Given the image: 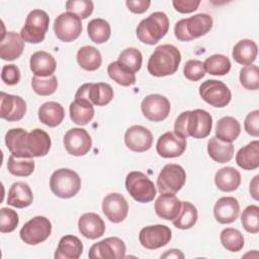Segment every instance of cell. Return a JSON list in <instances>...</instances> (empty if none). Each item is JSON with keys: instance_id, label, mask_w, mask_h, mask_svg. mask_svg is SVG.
Segmentation results:
<instances>
[{"instance_id": "cell-12", "label": "cell", "mask_w": 259, "mask_h": 259, "mask_svg": "<svg viewBox=\"0 0 259 259\" xmlns=\"http://www.w3.org/2000/svg\"><path fill=\"white\" fill-rule=\"evenodd\" d=\"M75 98H84L93 105L105 106L113 98V89L107 83H85L79 87Z\"/></svg>"}, {"instance_id": "cell-28", "label": "cell", "mask_w": 259, "mask_h": 259, "mask_svg": "<svg viewBox=\"0 0 259 259\" xmlns=\"http://www.w3.org/2000/svg\"><path fill=\"white\" fill-rule=\"evenodd\" d=\"M83 253L81 240L73 235H66L59 241L55 258L56 259H78Z\"/></svg>"}, {"instance_id": "cell-24", "label": "cell", "mask_w": 259, "mask_h": 259, "mask_svg": "<svg viewBox=\"0 0 259 259\" xmlns=\"http://www.w3.org/2000/svg\"><path fill=\"white\" fill-rule=\"evenodd\" d=\"M28 133L21 128H11L5 135V143L11 155L22 158H32L26 148V138Z\"/></svg>"}, {"instance_id": "cell-8", "label": "cell", "mask_w": 259, "mask_h": 259, "mask_svg": "<svg viewBox=\"0 0 259 259\" xmlns=\"http://www.w3.org/2000/svg\"><path fill=\"white\" fill-rule=\"evenodd\" d=\"M186 180L185 170L178 164H167L165 165L158 178L157 186L159 192L162 193H177L184 185Z\"/></svg>"}, {"instance_id": "cell-33", "label": "cell", "mask_w": 259, "mask_h": 259, "mask_svg": "<svg viewBox=\"0 0 259 259\" xmlns=\"http://www.w3.org/2000/svg\"><path fill=\"white\" fill-rule=\"evenodd\" d=\"M258 47L255 41L251 39L239 40L233 48V59L240 65L249 66L251 65L257 57Z\"/></svg>"}, {"instance_id": "cell-1", "label": "cell", "mask_w": 259, "mask_h": 259, "mask_svg": "<svg viewBox=\"0 0 259 259\" xmlns=\"http://www.w3.org/2000/svg\"><path fill=\"white\" fill-rule=\"evenodd\" d=\"M212 117L204 109H194L182 112L175 120L174 133L184 139H204L211 131Z\"/></svg>"}, {"instance_id": "cell-20", "label": "cell", "mask_w": 259, "mask_h": 259, "mask_svg": "<svg viewBox=\"0 0 259 259\" xmlns=\"http://www.w3.org/2000/svg\"><path fill=\"white\" fill-rule=\"evenodd\" d=\"M102 211L112 223L122 222L128 212V203L119 193H109L102 201Z\"/></svg>"}, {"instance_id": "cell-37", "label": "cell", "mask_w": 259, "mask_h": 259, "mask_svg": "<svg viewBox=\"0 0 259 259\" xmlns=\"http://www.w3.org/2000/svg\"><path fill=\"white\" fill-rule=\"evenodd\" d=\"M77 62L86 71L97 70L102 63L100 52L92 46H84L77 52Z\"/></svg>"}, {"instance_id": "cell-34", "label": "cell", "mask_w": 259, "mask_h": 259, "mask_svg": "<svg viewBox=\"0 0 259 259\" xmlns=\"http://www.w3.org/2000/svg\"><path fill=\"white\" fill-rule=\"evenodd\" d=\"M65 117V110L63 106L55 101H48L40 105L38 109L39 120L50 126L55 127L59 125Z\"/></svg>"}, {"instance_id": "cell-31", "label": "cell", "mask_w": 259, "mask_h": 259, "mask_svg": "<svg viewBox=\"0 0 259 259\" xmlns=\"http://www.w3.org/2000/svg\"><path fill=\"white\" fill-rule=\"evenodd\" d=\"M70 117L78 125L87 124L94 116L93 104L84 98H75L70 104Z\"/></svg>"}, {"instance_id": "cell-44", "label": "cell", "mask_w": 259, "mask_h": 259, "mask_svg": "<svg viewBox=\"0 0 259 259\" xmlns=\"http://www.w3.org/2000/svg\"><path fill=\"white\" fill-rule=\"evenodd\" d=\"M107 73L113 81L121 86H130L136 83V75L125 70L117 61L108 65Z\"/></svg>"}, {"instance_id": "cell-13", "label": "cell", "mask_w": 259, "mask_h": 259, "mask_svg": "<svg viewBox=\"0 0 259 259\" xmlns=\"http://www.w3.org/2000/svg\"><path fill=\"white\" fill-rule=\"evenodd\" d=\"M88 257L91 259H121L125 257V244L117 237L103 239L91 246Z\"/></svg>"}, {"instance_id": "cell-46", "label": "cell", "mask_w": 259, "mask_h": 259, "mask_svg": "<svg viewBox=\"0 0 259 259\" xmlns=\"http://www.w3.org/2000/svg\"><path fill=\"white\" fill-rule=\"evenodd\" d=\"M241 223L248 233L257 234L259 232V207L255 204L248 205L241 214Z\"/></svg>"}, {"instance_id": "cell-14", "label": "cell", "mask_w": 259, "mask_h": 259, "mask_svg": "<svg viewBox=\"0 0 259 259\" xmlns=\"http://www.w3.org/2000/svg\"><path fill=\"white\" fill-rule=\"evenodd\" d=\"M172 237V232L165 225H154L143 228L139 234V240L143 247L149 250L159 249L167 245Z\"/></svg>"}, {"instance_id": "cell-51", "label": "cell", "mask_w": 259, "mask_h": 259, "mask_svg": "<svg viewBox=\"0 0 259 259\" xmlns=\"http://www.w3.org/2000/svg\"><path fill=\"white\" fill-rule=\"evenodd\" d=\"M1 79L7 85H15L20 80V70L14 65H5L1 71Z\"/></svg>"}, {"instance_id": "cell-43", "label": "cell", "mask_w": 259, "mask_h": 259, "mask_svg": "<svg viewBox=\"0 0 259 259\" xmlns=\"http://www.w3.org/2000/svg\"><path fill=\"white\" fill-rule=\"evenodd\" d=\"M222 245L231 252H238L244 247V237L241 232L234 228H227L221 232Z\"/></svg>"}, {"instance_id": "cell-27", "label": "cell", "mask_w": 259, "mask_h": 259, "mask_svg": "<svg viewBox=\"0 0 259 259\" xmlns=\"http://www.w3.org/2000/svg\"><path fill=\"white\" fill-rule=\"evenodd\" d=\"M181 201L175 194L162 193L155 201V211L158 217L164 220L173 221L179 213Z\"/></svg>"}, {"instance_id": "cell-54", "label": "cell", "mask_w": 259, "mask_h": 259, "mask_svg": "<svg viewBox=\"0 0 259 259\" xmlns=\"http://www.w3.org/2000/svg\"><path fill=\"white\" fill-rule=\"evenodd\" d=\"M125 4L130 11L133 13L141 14L148 10L151 5L150 0H126Z\"/></svg>"}, {"instance_id": "cell-23", "label": "cell", "mask_w": 259, "mask_h": 259, "mask_svg": "<svg viewBox=\"0 0 259 259\" xmlns=\"http://www.w3.org/2000/svg\"><path fill=\"white\" fill-rule=\"evenodd\" d=\"M78 229L85 238L95 240L104 234L105 224L97 213L86 212L79 218Z\"/></svg>"}, {"instance_id": "cell-32", "label": "cell", "mask_w": 259, "mask_h": 259, "mask_svg": "<svg viewBox=\"0 0 259 259\" xmlns=\"http://www.w3.org/2000/svg\"><path fill=\"white\" fill-rule=\"evenodd\" d=\"M214 183L222 191H235L241 184V174L233 167L221 168L214 175Z\"/></svg>"}, {"instance_id": "cell-26", "label": "cell", "mask_w": 259, "mask_h": 259, "mask_svg": "<svg viewBox=\"0 0 259 259\" xmlns=\"http://www.w3.org/2000/svg\"><path fill=\"white\" fill-rule=\"evenodd\" d=\"M30 70L34 74V76L39 77H48L52 76L57 67V63L55 58L45 52V51H38L32 54L29 60Z\"/></svg>"}, {"instance_id": "cell-17", "label": "cell", "mask_w": 259, "mask_h": 259, "mask_svg": "<svg viewBox=\"0 0 259 259\" xmlns=\"http://www.w3.org/2000/svg\"><path fill=\"white\" fill-rule=\"evenodd\" d=\"M186 146L187 143L184 138L174 132H167L158 139L156 150L163 158H176L184 153Z\"/></svg>"}, {"instance_id": "cell-16", "label": "cell", "mask_w": 259, "mask_h": 259, "mask_svg": "<svg viewBox=\"0 0 259 259\" xmlns=\"http://www.w3.org/2000/svg\"><path fill=\"white\" fill-rule=\"evenodd\" d=\"M66 151L73 156H84L92 146V140L88 132L84 128L74 127L69 130L63 140Z\"/></svg>"}, {"instance_id": "cell-6", "label": "cell", "mask_w": 259, "mask_h": 259, "mask_svg": "<svg viewBox=\"0 0 259 259\" xmlns=\"http://www.w3.org/2000/svg\"><path fill=\"white\" fill-rule=\"evenodd\" d=\"M49 23L48 13L41 9H34L28 13L25 24L20 30V36L29 44L41 42L48 31Z\"/></svg>"}, {"instance_id": "cell-9", "label": "cell", "mask_w": 259, "mask_h": 259, "mask_svg": "<svg viewBox=\"0 0 259 259\" xmlns=\"http://www.w3.org/2000/svg\"><path fill=\"white\" fill-rule=\"evenodd\" d=\"M52 233V224L49 219L37 215L29 220L21 228L19 235L21 240L28 245H37L46 241Z\"/></svg>"}, {"instance_id": "cell-15", "label": "cell", "mask_w": 259, "mask_h": 259, "mask_svg": "<svg viewBox=\"0 0 259 259\" xmlns=\"http://www.w3.org/2000/svg\"><path fill=\"white\" fill-rule=\"evenodd\" d=\"M141 109L147 119L151 121H162L169 115L171 105L165 96L150 94L143 99Z\"/></svg>"}, {"instance_id": "cell-4", "label": "cell", "mask_w": 259, "mask_h": 259, "mask_svg": "<svg viewBox=\"0 0 259 259\" xmlns=\"http://www.w3.org/2000/svg\"><path fill=\"white\" fill-rule=\"evenodd\" d=\"M212 27V18L206 13H197L175 23L174 33L178 40L189 41L206 34Z\"/></svg>"}, {"instance_id": "cell-47", "label": "cell", "mask_w": 259, "mask_h": 259, "mask_svg": "<svg viewBox=\"0 0 259 259\" xmlns=\"http://www.w3.org/2000/svg\"><path fill=\"white\" fill-rule=\"evenodd\" d=\"M240 83L248 90L259 88V69L256 65L245 66L240 70Z\"/></svg>"}, {"instance_id": "cell-52", "label": "cell", "mask_w": 259, "mask_h": 259, "mask_svg": "<svg viewBox=\"0 0 259 259\" xmlns=\"http://www.w3.org/2000/svg\"><path fill=\"white\" fill-rule=\"evenodd\" d=\"M244 127L247 134L253 137L259 136V110L255 109L249 112L245 118Z\"/></svg>"}, {"instance_id": "cell-19", "label": "cell", "mask_w": 259, "mask_h": 259, "mask_svg": "<svg viewBox=\"0 0 259 259\" xmlns=\"http://www.w3.org/2000/svg\"><path fill=\"white\" fill-rule=\"evenodd\" d=\"M124 143L130 150L143 153L152 147L153 135L143 125H132L124 134Z\"/></svg>"}, {"instance_id": "cell-41", "label": "cell", "mask_w": 259, "mask_h": 259, "mask_svg": "<svg viewBox=\"0 0 259 259\" xmlns=\"http://www.w3.org/2000/svg\"><path fill=\"white\" fill-rule=\"evenodd\" d=\"M203 67L205 72H207L210 75L224 76L230 72L231 62L228 57L215 54L206 58V60L203 63Z\"/></svg>"}, {"instance_id": "cell-25", "label": "cell", "mask_w": 259, "mask_h": 259, "mask_svg": "<svg viewBox=\"0 0 259 259\" xmlns=\"http://www.w3.org/2000/svg\"><path fill=\"white\" fill-rule=\"evenodd\" d=\"M52 141L48 133L40 128H34L28 133L26 148L31 157H44L51 149Z\"/></svg>"}, {"instance_id": "cell-7", "label": "cell", "mask_w": 259, "mask_h": 259, "mask_svg": "<svg viewBox=\"0 0 259 259\" xmlns=\"http://www.w3.org/2000/svg\"><path fill=\"white\" fill-rule=\"evenodd\" d=\"M125 188L138 202L147 203L154 200L156 187L150 178L140 171H132L126 175Z\"/></svg>"}, {"instance_id": "cell-53", "label": "cell", "mask_w": 259, "mask_h": 259, "mask_svg": "<svg viewBox=\"0 0 259 259\" xmlns=\"http://www.w3.org/2000/svg\"><path fill=\"white\" fill-rule=\"evenodd\" d=\"M176 11L180 13H191L195 11L199 4V0H174L172 2Z\"/></svg>"}, {"instance_id": "cell-35", "label": "cell", "mask_w": 259, "mask_h": 259, "mask_svg": "<svg viewBox=\"0 0 259 259\" xmlns=\"http://www.w3.org/2000/svg\"><path fill=\"white\" fill-rule=\"evenodd\" d=\"M241 133L240 122L233 116H224L215 124V137L224 142L232 143Z\"/></svg>"}, {"instance_id": "cell-3", "label": "cell", "mask_w": 259, "mask_h": 259, "mask_svg": "<svg viewBox=\"0 0 259 259\" xmlns=\"http://www.w3.org/2000/svg\"><path fill=\"white\" fill-rule=\"evenodd\" d=\"M169 29V19L164 12L157 11L143 19L137 26L139 40L147 45H156L166 35Z\"/></svg>"}, {"instance_id": "cell-49", "label": "cell", "mask_w": 259, "mask_h": 259, "mask_svg": "<svg viewBox=\"0 0 259 259\" xmlns=\"http://www.w3.org/2000/svg\"><path fill=\"white\" fill-rule=\"evenodd\" d=\"M18 214L15 210L2 207L0 209V232L10 233L14 231L18 225Z\"/></svg>"}, {"instance_id": "cell-42", "label": "cell", "mask_w": 259, "mask_h": 259, "mask_svg": "<svg viewBox=\"0 0 259 259\" xmlns=\"http://www.w3.org/2000/svg\"><path fill=\"white\" fill-rule=\"evenodd\" d=\"M117 62L125 70L135 74L142 67V62H143L142 53L136 48H127L120 53Z\"/></svg>"}, {"instance_id": "cell-18", "label": "cell", "mask_w": 259, "mask_h": 259, "mask_svg": "<svg viewBox=\"0 0 259 259\" xmlns=\"http://www.w3.org/2000/svg\"><path fill=\"white\" fill-rule=\"evenodd\" d=\"M0 116L8 121L20 120L26 112V102L20 96L0 93Z\"/></svg>"}, {"instance_id": "cell-10", "label": "cell", "mask_w": 259, "mask_h": 259, "mask_svg": "<svg viewBox=\"0 0 259 259\" xmlns=\"http://www.w3.org/2000/svg\"><path fill=\"white\" fill-rule=\"evenodd\" d=\"M200 97L213 107L227 106L232 98L228 86L219 80H206L199 86Z\"/></svg>"}, {"instance_id": "cell-36", "label": "cell", "mask_w": 259, "mask_h": 259, "mask_svg": "<svg viewBox=\"0 0 259 259\" xmlns=\"http://www.w3.org/2000/svg\"><path fill=\"white\" fill-rule=\"evenodd\" d=\"M207 152L209 157L218 163H227L231 161L234 155V145L224 142L217 137H212L207 142Z\"/></svg>"}, {"instance_id": "cell-21", "label": "cell", "mask_w": 259, "mask_h": 259, "mask_svg": "<svg viewBox=\"0 0 259 259\" xmlns=\"http://www.w3.org/2000/svg\"><path fill=\"white\" fill-rule=\"evenodd\" d=\"M240 212L238 200L233 196L219 198L213 206V215L220 224H231L235 222Z\"/></svg>"}, {"instance_id": "cell-56", "label": "cell", "mask_w": 259, "mask_h": 259, "mask_svg": "<svg viewBox=\"0 0 259 259\" xmlns=\"http://www.w3.org/2000/svg\"><path fill=\"white\" fill-rule=\"evenodd\" d=\"M161 258H184V255L178 249H170L162 254Z\"/></svg>"}, {"instance_id": "cell-30", "label": "cell", "mask_w": 259, "mask_h": 259, "mask_svg": "<svg viewBox=\"0 0 259 259\" xmlns=\"http://www.w3.org/2000/svg\"><path fill=\"white\" fill-rule=\"evenodd\" d=\"M236 162L244 170H254L259 167V141H252L242 147L237 155Z\"/></svg>"}, {"instance_id": "cell-48", "label": "cell", "mask_w": 259, "mask_h": 259, "mask_svg": "<svg viewBox=\"0 0 259 259\" xmlns=\"http://www.w3.org/2000/svg\"><path fill=\"white\" fill-rule=\"evenodd\" d=\"M67 12L77 15L80 19L90 16L94 9V4L90 0H69L66 2Z\"/></svg>"}, {"instance_id": "cell-39", "label": "cell", "mask_w": 259, "mask_h": 259, "mask_svg": "<svg viewBox=\"0 0 259 259\" xmlns=\"http://www.w3.org/2000/svg\"><path fill=\"white\" fill-rule=\"evenodd\" d=\"M89 38L95 44H103L107 41L111 34L109 23L102 18H94L87 25Z\"/></svg>"}, {"instance_id": "cell-11", "label": "cell", "mask_w": 259, "mask_h": 259, "mask_svg": "<svg viewBox=\"0 0 259 259\" xmlns=\"http://www.w3.org/2000/svg\"><path fill=\"white\" fill-rule=\"evenodd\" d=\"M54 31L60 40L65 42L73 41L82 32L81 19L70 12L61 13L54 21Z\"/></svg>"}, {"instance_id": "cell-2", "label": "cell", "mask_w": 259, "mask_h": 259, "mask_svg": "<svg viewBox=\"0 0 259 259\" xmlns=\"http://www.w3.org/2000/svg\"><path fill=\"white\" fill-rule=\"evenodd\" d=\"M181 62V54L173 45L158 46L148 61V72L155 77L174 74Z\"/></svg>"}, {"instance_id": "cell-45", "label": "cell", "mask_w": 259, "mask_h": 259, "mask_svg": "<svg viewBox=\"0 0 259 259\" xmlns=\"http://www.w3.org/2000/svg\"><path fill=\"white\" fill-rule=\"evenodd\" d=\"M31 86L37 95L49 96L56 91L58 87V80L54 75L48 77L33 76L31 80Z\"/></svg>"}, {"instance_id": "cell-55", "label": "cell", "mask_w": 259, "mask_h": 259, "mask_svg": "<svg viewBox=\"0 0 259 259\" xmlns=\"http://www.w3.org/2000/svg\"><path fill=\"white\" fill-rule=\"evenodd\" d=\"M258 179H259V175H256L253 178V180L250 182V194L256 200H258V185H259Z\"/></svg>"}, {"instance_id": "cell-29", "label": "cell", "mask_w": 259, "mask_h": 259, "mask_svg": "<svg viewBox=\"0 0 259 259\" xmlns=\"http://www.w3.org/2000/svg\"><path fill=\"white\" fill-rule=\"evenodd\" d=\"M33 195L29 185L25 182H14L8 191L7 203L17 208H23L32 203Z\"/></svg>"}, {"instance_id": "cell-5", "label": "cell", "mask_w": 259, "mask_h": 259, "mask_svg": "<svg viewBox=\"0 0 259 259\" xmlns=\"http://www.w3.org/2000/svg\"><path fill=\"white\" fill-rule=\"evenodd\" d=\"M50 188L58 197L71 198L79 192L81 188V178L75 171L61 168L52 174L50 178Z\"/></svg>"}, {"instance_id": "cell-40", "label": "cell", "mask_w": 259, "mask_h": 259, "mask_svg": "<svg viewBox=\"0 0 259 259\" xmlns=\"http://www.w3.org/2000/svg\"><path fill=\"white\" fill-rule=\"evenodd\" d=\"M34 166L35 165L32 158L15 157L13 155L8 158L7 162V169L9 173L20 177L29 176L33 172Z\"/></svg>"}, {"instance_id": "cell-38", "label": "cell", "mask_w": 259, "mask_h": 259, "mask_svg": "<svg viewBox=\"0 0 259 259\" xmlns=\"http://www.w3.org/2000/svg\"><path fill=\"white\" fill-rule=\"evenodd\" d=\"M197 219L198 213L196 207L188 201H181L180 211L178 215L172 221V223L177 229L187 230L195 225Z\"/></svg>"}, {"instance_id": "cell-50", "label": "cell", "mask_w": 259, "mask_h": 259, "mask_svg": "<svg viewBox=\"0 0 259 259\" xmlns=\"http://www.w3.org/2000/svg\"><path fill=\"white\" fill-rule=\"evenodd\" d=\"M183 73L186 79L190 81H198L205 75L203 63L199 60H189L185 63Z\"/></svg>"}, {"instance_id": "cell-22", "label": "cell", "mask_w": 259, "mask_h": 259, "mask_svg": "<svg viewBox=\"0 0 259 259\" xmlns=\"http://www.w3.org/2000/svg\"><path fill=\"white\" fill-rule=\"evenodd\" d=\"M24 49V40L14 31L3 32L0 40V57L6 61H13L20 57Z\"/></svg>"}]
</instances>
